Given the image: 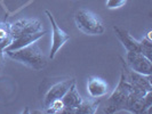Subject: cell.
Returning a JSON list of instances; mask_svg holds the SVG:
<instances>
[{
  "label": "cell",
  "instance_id": "obj_1",
  "mask_svg": "<svg viewBox=\"0 0 152 114\" xmlns=\"http://www.w3.org/2000/svg\"><path fill=\"white\" fill-rule=\"evenodd\" d=\"M5 54L10 60L20 62L36 71L42 70L47 64V57L36 42L13 52H5Z\"/></svg>",
  "mask_w": 152,
  "mask_h": 114
},
{
  "label": "cell",
  "instance_id": "obj_2",
  "mask_svg": "<svg viewBox=\"0 0 152 114\" xmlns=\"http://www.w3.org/2000/svg\"><path fill=\"white\" fill-rule=\"evenodd\" d=\"M77 28L89 36H99L105 32V26L96 14L87 9H79L75 14Z\"/></svg>",
  "mask_w": 152,
  "mask_h": 114
},
{
  "label": "cell",
  "instance_id": "obj_3",
  "mask_svg": "<svg viewBox=\"0 0 152 114\" xmlns=\"http://www.w3.org/2000/svg\"><path fill=\"white\" fill-rule=\"evenodd\" d=\"M130 90V84L129 82L126 80V76L124 73V70H121V74H120V80L119 84L117 86V88L112 91V94L110 95V97L107 98V104H105V108L104 112L105 113H118L120 111H124L125 107V103L127 100V97L129 95Z\"/></svg>",
  "mask_w": 152,
  "mask_h": 114
},
{
  "label": "cell",
  "instance_id": "obj_4",
  "mask_svg": "<svg viewBox=\"0 0 152 114\" xmlns=\"http://www.w3.org/2000/svg\"><path fill=\"white\" fill-rule=\"evenodd\" d=\"M120 60H121L122 70L126 76V80L129 82L132 91L143 95V96L146 92L152 91L151 74H142V73L135 72L127 66V64L125 63V61H122V58Z\"/></svg>",
  "mask_w": 152,
  "mask_h": 114
},
{
  "label": "cell",
  "instance_id": "obj_5",
  "mask_svg": "<svg viewBox=\"0 0 152 114\" xmlns=\"http://www.w3.org/2000/svg\"><path fill=\"white\" fill-rule=\"evenodd\" d=\"M152 106V91L146 92L144 96L136 94L130 90L127 100L125 103L124 111H127L130 113L143 114L146 113Z\"/></svg>",
  "mask_w": 152,
  "mask_h": 114
},
{
  "label": "cell",
  "instance_id": "obj_6",
  "mask_svg": "<svg viewBox=\"0 0 152 114\" xmlns=\"http://www.w3.org/2000/svg\"><path fill=\"white\" fill-rule=\"evenodd\" d=\"M45 14L48 17L50 25H52V29H53V42H52V48H50V53H49V58L54 60L56 54L58 53V50L64 46V44H66L70 40V36L57 25L53 14L49 10H45Z\"/></svg>",
  "mask_w": 152,
  "mask_h": 114
},
{
  "label": "cell",
  "instance_id": "obj_7",
  "mask_svg": "<svg viewBox=\"0 0 152 114\" xmlns=\"http://www.w3.org/2000/svg\"><path fill=\"white\" fill-rule=\"evenodd\" d=\"M127 66L133 71L142 73V74H151L152 73V62L146 56L140 52H127L126 53Z\"/></svg>",
  "mask_w": 152,
  "mask_h": 114
},
{
  "label": "cell",
  "instance_id": "obj_8",
  "mask_svg": "<svg viewBox=\"0 0 152 114\" xmlns=\"http://www.w3.org/2000/svg\"><path fill=\"white\" fill-rule=\"evenodd\" d=\"M10 34L13 38H16L18 36L22 34H28V33H34L39 31L44 30L42 24L39 22L38 20H33V18H23L18 20L16 22L12 23L9 26Z\"/></svg>",
  "mask_w": 152,
  "mask_h": 114
},
{
  "label": "cell",
  "instance_id": "obj_9",
  "mask_svg": "<svg viewBox=\"0 0 152 114\" xmlns=\"http://www.w3.org/2000/svg\"><path fill=\"white\" fill-rule=\"evenodd\" d=\"M73 82H76L75 79H66V80H63V81L53 84L45 95V99H44L45 107H48L55 100L61 99Z\"/></svg>",
  "mask_w": 152,
  "mask_h": 114
},
{
  "label": "cell",
  "instance_id": "obj_10",
  "mask_svg": "<svg viewBox=\"0 0 152 114\" xmlns=\"http://www.w3.org/2000/svg\"><path fill=\"white\" fill-rule=\"evenodd\" d=\"M61 100L63 106H64L62 113H75L76 112V108L83 102V98L79 95L78 89H77L76 82H73V84H71V87L64 94V96L61 98Z\"/></svg>",
  "mask_w": 152,
  "mask_h": 114
},
{
  "label": "cell",
  "instance_id": "obj_11",
  "mask_svg": "<svg viewBox=\"0 0 152 114\" xmlns=\"http://www.w3.org/2000/svg\"><path fill=\"white\" fill-rule=\"evenodd\" d=\"M45 34H46V31L42 30V31H39V32L22 34V36H18V37H16V38H13V41L5 48L4 53H5V52H13V50L23 48V47L30 45V44L37 42L39 39L42 38Z\"/></svg>",
  "mask_w": 152,
  "mask_h": 114
},
{
  "label": "cell",
  "instance_id": "obj_12",
  "mask_svg": "<svg viewBox=\"0 0 152 114\" xmlns=\"http://www.w3.org/2000/svg\"><path fill=\"white\" fill-rule=\"evenodd\" d=\"M115 37L125 47L126 52H140L142 53V46L140 40H136L127 30H124L119 26H113Z\"/></svg>",
  "mask_w": 152,
  "mask_h": 114
},
{
  "label": "cell",
  "instance_id": "obj_13",
  "mask_svg": "<svg viewBox=\"0 0 152 114\" xmlns=\"http://www.w3.org/2000/svg\"><path fill=\"white\" fill-rule=\"evenodd\" d=\"M87 92L91 98H101L109 92V84L99 76H89L87 81Z\"/></svg>",
  "mask_w": 152,
  "mask_h": 114
},
{
  "label": "cell",
  "instance_id": "obj_14",
  "mask_svg": "<svg viewBox=\"0 0 152 114\" xmlns=\"http://www.w3.org/2000/svg\"><path fill=\"white\" fill-rule=\"evenodd\" d=\"M99 106V99H97V98L83 99L81 104L76 108V112H75V113L94 114L97 112Z\"/></svg>",
  "mask_w": 152,
  "mask_h": 114
},
{
  "label": "cell",
  "instance_id": "obj_15",
  "mask_svg": "<svg viewBox=\"0 0 152 114\" xmlns=\"http://www.w3.org/2000/svg\"><path fill=\"white\" fill-rule=\"evenodd\" d=\"M9 26H10L9 23L0 21V49H2V50H5V48L13 41V37L10 34Z\"/></svg>",
  "mask_w": 152,
  "mask_h": 114
},
{
  "label": "cell",
  "instance_id": "obj_16",
  "mask_svg": "<svg viewBox=\"0 0 152 114\" xmlns=\"http://www.w3.org/2000/svg\"><path fill=\"white\" fill-rule=\"evenodd\" d=\"M152 31H149L142 40H140L142 46V54L149 60H152Z\"/></svg>",
  "mask_w": 152,
  "mask_h": 114
},
{
  "label": "cell",
  "instance_id": "obj_17",
  "mask_svg": "<svg viewBox=\"0 0 152 114\" xmlns=\"http://www.w3.org/2000/svg\"><path fill=\"white\" fill-rule=\"evenodd\" d=\"M127 4V0H107L105 7L107 9H117Z\"/></svg>",
  "mask_w": 152,
  "mask_h": 114
},
{
  "label": "cell",
  "instance_id": "obj_18",
  "mask_svg": "<svg viewBox=\"0 0 152 114\" xmlns=\"http://www.w3.org/2000/svg\"><path fill=\"white\" fill-rule=\"evenodd\" d=\"M4 55H5L4 50L0 49V68H1V64H2V61H4Z\"/></svg>",
  "mask_w": 152,
  "mask_h": 114
}]
</instances>
